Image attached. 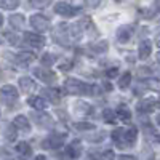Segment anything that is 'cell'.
Wrapping results in <instances>:
<instances>
[{"label":"cell","instance_id":"1","mask_svg":"<svg viewBox=\"0 0 160 160\" xmlns=\"http://www.w3.org/2000/svg\"><path fill=\"white\" fill-rule=\"evenodd\" d=\"M66 93H71V95H98L99 87L96 85H87L85 82L78 78H68L66 80Z\"/></svg>","mask_w":160,"mask_h":160},{"label":"cell","instance_id":"2","mask_svg":"<svg viewBox=\"0 0 160 160\" xmlns=\"http://www.w3.org/2000/svg\"><path fill=\"white\" fill-rule=\"evenodd\" d=\"M53 38L61 47H71L72 42H71V35H69V24H66V22L58 24L53 29Z\"/></svg>","mask_w":160,"mask_h":160},{"label":"cell","instance_id":"3","mask_svg":"<svg viewBox=\"0 0 160 160\" xmlns=\"http://www.w3.org/2000/svg\"><path fill=\"white\" fill-rule=\"evenodd\" d=\"M18 98H19V93L13 85H5L0 88V101L5 102L7 106H13L18 101Z\"/></svg>","mask_w":160,"mask_h":160},{"label":"cell","instance_id":"4","mask_svg":"<svg viewBox=\"0 0 160 160\" xmlns=\"http://www.w3.org/2000/svg\"><path fill=\"white\" fill-rule=\"evenodd\" d=\"M31 117H32L34 122H35L38 127H42V128H51L53 125H55V122H53L51 115H50V114H47V112H38V111H34V112L31 114Z\"/></svg>","mask_w":160,"mask_h":160},{"label":"cell","instance_id":"5","mask_svg":"<svg viewBox=\"0 0 160 160\" xmlns=\"http://www.w3.org/2000/svg\"><path fill=\"white\" fill-rule=\"evenodd\" d=\"M24 42L28 43L31 48L40 50L45 47V37L38 35V34H32V32H26L24 34Z\"/></svg>","mask_w":160,"mask_h":160},{"label":"cell","instance_id":"6","mask_svg":"<svg viewBox=\"0 0 160 160\" xmlns=\"http://www.w3.org/2000/svg\"><path fill=\"white\" fill-rule=\"evenodd\" d=\"M29 21H31V26H32L37 32H45V31H48L50 22H48V19H47L43 15H32Z\"/></svg>","mask_w":160,"mask_h":160},{"label":"cell","instance_id":"7","mask_svg":"<svg viewBox=\"0 0 160 160\" xmlns=\"http://www.w3.org/2000/svg\"><path fill=\"white\" fill-rule=\"evenodd\" d=\"M64 142V135H59V133H53L50 135L45 141H43V148L45 149H59Z\"/></svg>","mask_w":160,"mask_h":160},{"label":"cell","instance_id":"8","mask_svg":"<svg viewBox=\"0 0 160 160\" xmlns=\"http://www.w3.org/2000/svg\"><path fill=\"white\" fill-rule=\"evenodd\" d=\"M157 108V99L155 98H144L138 102L136 109L139 114H151Z\"/></svg>","mask_w":160,"mask_h":160},{"label":"cell","instance_id":"9","mask_svg":"<svg viewBox=\"0 0 160 160\" xmlns=\"http://www.w3.org/2000/svg\"><path fill=\"white\" fill-rule=\"evenodd\" d=\"M34 75L37 78H40L42 82H45V83H53L56 80V74L53 71L45 69V68H35L34 69Z\"/></svg>","mask_w":160,"mask_h":160},{"label":"cell","instance_id":"10","mask_svg":"<svg viewBox=\"0 0 160 160\" xmlns=\"http://www.w3.org/2000/svg\"><path fill=\"white\" fill-rule=\"evenodd\" d=\"M55 11L58 13V15L64 16V18H71V16H74L77 13V10L68 2H58L55 5Z\"/></svg>","mask_w":160,"mask_h":160},{"label":"cell","instance_id":"11","mask_svg":"<svg viewBox=\"0 0 160 160\" xmlns=\"http://www.w3.org/2000/svg\"><path fill=\"white\" fill-rule=\"evenodd\" d=\"M136 138H138V128L136 127H130V128L123 130V144H125V148H131V146L136 142Z\"/></svg>","mask_w":160,"mask_h":160},{"label":"cell","instance_id":"12","mask_svg":"<svg viewBox=\"0 0 160 160\" xmlns=\"http://www.w3.org/2000/svg\"><path fill=\"white\" fill-rule=\"evenodd\" d=\"M42 96L47 98L50 102L53 104H56L61 101V96H62V91L58 90V88H43L42 90Z\"/></svg>","mask_w":160,"mask_h":160},{"label":"cell","instance_id":"13","mask_svg":"<svg viewBox=\"0 0 160 160\" xmlns=\"http://www.w3.org/2000/svg\"><path fill=\"white\" fill-rule=\"evenodd\" d=\"M83 149H82V142L80 141H72L68 148H66V155L69 158H78L82 155Z\"/></svg>","mask_w":160,"mask_h":160},{"label":"cell","instance_id":"14","mask_svg":"<svg viewBox=\"0 0 160 160\" xmlns=\"http://www.w3.org/2000/svg\"><path fill=\"white\" fill-rule=\"evenodd\" d=\"M13 127H15L16 130H19V131H24V133L31 131V123H29L28 117H24V115H18L15 120H13Z\"/></svg>","mask_w":160,"mask_h":160},{"label":"cell","instance_id":"15","mask_svg":"<svg viewBox=\"0 0 160 160\" xmlns=\"http://www.w3.org/2000/svg\"><path fill=\"white\" fill-rule=\"evenodd\" d=\"M34 53H31V51H22V53H19V55L16 56V62L19 64V68H28L29 66V62H32L34 61Z\"/></svg>","mask_w":160,"mask_h":160},{"label":"cell","instance_id":"16","mask_svg":"<svg viewBox=\"0 0 160 160\" xmlns=\"http://www.w3.org/2000/svg\"><path fill=\"white\" fill-rule=\"evenodd\" d=\"M131 32H133V28L131 26H122L117 32V40L120 43H127L128 40L131 38Z\"/></svg>","mask_w":160,"mask_h":160},{"label":"cell","instance_id":"17","mask_svg":"<svg viewBox=\"0 0 160 160\" xmlns=\"http://www.w3.org/2000/svg\"><path fill=\"white\" fill-rule=\"evenodd\" d=\"M28 102H29L31 108H34L35 111H43V109H47V106H48V102L43 98H40V96H29Z\"/></svg>","mask_w":160,"mask_h":160},{"label":"cell","instance_id":"18","mask_svg":"<svg viewBox=\"0 0 160 160\" xmlns=\"http://www.w3.org/2000/svg\"><path fill=\"white\" fill-rule=\"evenodd\" d=\"M74 112L78 115H90L91 114V108L90 104H87L85 101H77L74 104Z\"/></svg>","mask_w":160,"mask_h":160},{"label":"cell","instance_id":"19","mask_svg":"<svg viewBox=\"0 0 160 160\" xmlns=\"http://www.w3.org/2000/svg\"><path fill=\"white\" fill-rule=\"evenodd\" d=\"M16 152H18L19 158L26 160V158H29V157H31L32 149H31V146H29L28 142H19V144L16 146Z\"/></svg>","mask_w":160,"mask_h":160},{"label":"cell","instance_id":"20","mask_svg":"<svg viewBox=\"0 0 160 160\" xmlns=\"http://www.w3.org/2000/svg\"><path fill=\"white\" fill-rule=\"evenodd\" d=\"M115 117H118L122 122H130L131 120V112H130V109L127 108L125 104H120L118 109L115 111Z\"/></svg>","mask_w":160,"mask_h":160},{"label":"cell","instance_id":"21","mask_svg":"<svg viewBox=\"0 0 160 160\" xmlns=\"http://www.w3.org/2000/svg\"><path fill=\"white\" fill-rule=\"evenodd\" d=\"M151 51H152V43L149 40H142L141 45H139V58L141 59H146L151 56Z\"/></svg>","mask_w":160,"mask_h":160},{"label":"cell","instance_id":"22","mask_svg":"<svg viewBox=\"0 0 160 160\" xmlns=\"http://www.w3.org/2000/svg\"><path fill=\"white\" fill-rule=\"evenodd\" d=\"M19 87H21V90H22L24 93H29L31 90L37 88L35 82H34L32 78H29V77H21V78H19Z\"/></svg>","mask_w":160,"mask_h":160},{"label":"cell","instance_id":"23","mask_svg":"<svg viewBox=\"0 0 160 160\" xmlns=\"http://www.w3.org/2000/svg\"><path fill=\"white\" fill-rule=\"evenodd\" d=\"M112 141L117 144V148L125 149V144H123V128H115L112 131Z\"/></svg>","mask_w":160,"mask_h":160},{"label":"cell","instance_id":"24","mask_svg":"<svg viewBox=\"0 0 160 160\" xmlns=\"http://www.w3.org/2000/svg\"><path fill=\"white\" fill-rule=\"evenodd\" d=\"M8 22L11 28H15V29H22V26H24V16L22 15H11L8 18Z\"/></svg>","mask_w":160,"mask_h":160},{"label":"cell","instance_id":"25","mask_svg":"<svg viewBox=\"0 0 160 160\" xmlns=\"http://www.w3.org/2000/svg\"><path fill=\"white\" fill-rule=\"evenodd\" d=\"M3 136H5L7 141L13 142V141L16 139V128L13 127V125H5V128H3Z\"/></svg>","mask_w":160,"mask_h":160},{"label":"cell","instance_id":"26","mask_svg":"<svg viewBox=\"0 0 160 160\" xmlns=\"http://www.w3.org/2000/svg\"><path fill=\"white\" fill-rule=\"evenodd\" d=\"M69 35H71V42H77L82 37V31H80L78 24H71L69 26Z\"/></svg>","mask_w":160,"mask_h":160},{"label":"cell","instance_id":"27","mask_svg":"<svg viewBox=\"0 0 160 160\" xmlns=\"http://www.w3.org/2000/svg\"><path fill=\"white\" fill-rule=\"evenodd\" d=\"M130 83H131V74L130 72H125L122 77H120V80H118V88L125 90V88L130 87Z\"/></svg>","mask_w":160,"mask_h":160},{"label":"cell","instance_id":"28","mask_svg":"<svg viewBox=\"0 0 160 160\" xmlns=\"http://www.w3.org/2000/svg\"><path fill=\"white\" fill-rule=\"evenodd\" d=\"M19 7L18 0H0V8H5V10H15Z\"/></svg>","mask_w":160,"mask_h":160},{"label":"cell","instance_id":"29","mask_svg":"<svg viewBox=\"0 0 160 160\" xmlns=\"http://www.w3.org/2000/svg\"><path fill=\"white\" fill-rule=\"evenodd\" d=\"M102 118H104V122L106 123H115V112L114 111H111V109H104V112H102Z\"/></svg>","mask_w":160,"mask_h":160},{"label":"cell","instance_id":"30","mask_svg":"<svg viewBox=\"0 0 160 160\" xmlns=\"http://www.w3.org/2000/svg\"><path fill=\"white\" fill-rule=\"evenodd\" d=\"M90 48L95 51V53H104L106 50H108V42H99V43H91L90 45Z\"/></svg>","mask_w":160,"mask_h":160},{"label":"cell","instance_id":"31","mask_svg":"<svg viewBox=\"0 0 160 160\" xmlns=\"http://www.w3.org/2000/svg\"><path fill=\"white\" fill-rule=\"evenodd\" d=\"M55 55H51V53H45V55L42 56V59H40V61H42V64L45 66V68H48V66H51V64H55Z\"/></svg>","mask_w":160,"mask_h":160},{"label":"cell","instance_id":"32","mask_svg":"<svg viewBox=\"0 0 160 160\" xmlns=\"http://www.w3.org/2000/svg\"><path fill=\"white\" fill-rule=\"evenodd\" d=\"M74 128L78 130V131H90V130H93V125L91 123H85V122H78V123L74 125Z\"/></svg>","mask_w":160,"mask_h":160},{"label":"cell","instance_id":"33","mask_svg":"<svg viewBox=\"0 0 160 160\" xmlns=\"http://www.w3.org/2000/svg\"><path fill=\"white\" fill-rule=\"evenodd\" d=\"M99 158H101V160H114V158H115V154H114L112 151H104Z\"/></svg>","mask_w":160,"mask_h":160},{"label":"cell","instance_id":"34","mask_svg":"<svg viewBox=\"0 0 160 160\" xmlns=\"http://www.w3.org/2000/svg\"><path fill=\"white\" fill-rule=\"evenodd\" d=\"M5 37H7V40L10 43H13V45H16L18 43V35H15V34H10V32H7L5 34Z\"/></svg>","mask_w":160,"mask_h":160},{"label":"cell","instance_id":"35","mask_svg":"<svg viewBox=\"0 0 160 160\" xmlns=\"http://www.w3.org/2000/svg\"><path fill=\"white\" fill-rule=\"evenodd\" d=\"M148 87H149V88L152 87V90L157 91V90H158V80H157V78H149V80H148Z\"/></svg>","mask_w":160,"mask_h":160},{"label":"cell","instance_id":"36","mask_svg":"<svg viewBox=\"0 0 160 160\" xmlns=\"http://www.w3.org/2000/svg\"><path fill=\"white\" fill-rule=\"evenodd\" d=\"M31 5L35 8H42V7H48L50 2H38V0H35V2H31Z\"/></svg>","mask_w":160,"mask_h":160},{"label":"cell","instance_id":"37","mask_svg":"<svg viewBox=\"0 0 160 160\" xmlns=\"http://www.w3.org/2000/svg\"><path fill=\"white\" fill-rule=\"evenodd\" d=\"M118 74V71L114 68V69H109V71H106V77H108V78H114L115 75Z\"/></svg>","mask_w":160,"mask_h":160},{"label":"cell","instance_id":"38","mask_svg":"<svg viewBox=\"0 0 160 160\" xmlns=\"http://www.w3.org/2000/svg\"><path fill=\"white\" fill-rule=\"evenodd\" d=\"M2 158H3V160H16L8 151H3V152H2Z\"/></svg>","mask_w":160,"mask_h":160},{"label":"cell","instance_id":"39","mask_svg":"<svg viewBox=\"0 0 160 160\" xmlns=\"http://www.w3.org/2000/svg\"><path fill=\"white\" fill-rule=\"evenodd\" d=\"M117 160H138V158L133 157V155H120Z\"/></svg>","mask_w":160,"mask_h":160},{"label":"cell","instance_id":"40","mask_svg":"<svg viewBox=\"0 0 160 160\" xmlns=\"http://www.w3.org/2000/svg\"><path fill=\"white\" fill-rule=\"evenodd\" d=\"M34 160H47V157H45V155H37Z\"/></svg>","mask_w":160,"mask_h":160},{"label":"cell","instance_id":"41","mask_svg":"<svg viewBox=\"0 0 160 160\" xmlns=\"http://www.w3.org/2000/svg\"><path fill=\"white\" fill-rule=\"evenodd\" d=\"M2 22H3V16L0 15V26H2Z\"/></svg>","mask_w":160,"mask_h":160},{"label":"cell","instance_id":"42","mask_svg":"<svg viewBox=\"0 0 160 160\" xmlns=\"http://www.w3.org/2000/svg\"><path fill=\"white\" fill-rule=\"evenodd\" d=\"M0 77H2V72H0Z\"/></svg>","mask_w":160,"mask_h":160},{"label":"cell","instance_id":"43","mask_svg":"<svg viewBox=\"0 0 160 160\" xmlns=\"http://www.w3.org/2000/svg\"><path fill=\"white\" fill-rule=\"evenodd\" d=\"M154 160H157V158H154Z\"/></svg>","mask_w":160,"mask_h":160}]
</instances>
